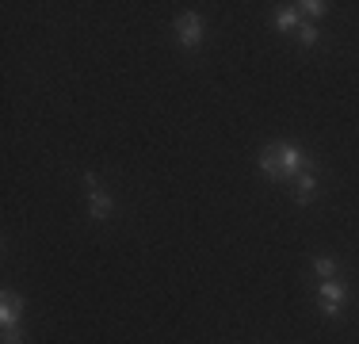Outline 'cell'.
I'll use <instances>...</instances> for the list:
<instances>
[{"label":"cell","instance_id":"6da1fadb","mask_svg":"<svg viewBox=\"0 0 359 344\" xmlns=\"http://www.w3.org/2000/svg\"><path fill=\"white\" fill-rule=\"evenodd\" d=\"M256 165L268 180H276V184H283V180H298L302 172H310V153L302 150V145L294 142H279V145H264L260 153H256Z\"/></svg>","mask_w":359,"mask_h":344},{"label":"cell","instance_id":"7a4b0ae2","mask_svg":"<svg viewBox=\"0 0 359 344\" xmlns=\"http://www.w3.org/2000/svg\"><path fill=\"white\" fill-rule=\"evenodd\" d=\"M172 34H176V42L184 50H195V46H203V39H207V23H203L199 12H180L176 23H172Z\"/></svg>","mask_w":359,"mask_h":344},{"label":"cell","instance_id":"3957f363","mask_svg":"<svg viewBox=\"0 0 359 344\" xmlns=\"http://www.w3.org/2000/svg\"><path fill=\"white\" fill-rule=\"evenodd\" d=\"M84 187H88V214L92 222H107L115 214V199L107 195V187H100V180L92 172H84Z\"/></svg>","mask_w":359,"mask_h":344},{"label":"cell","instance_id":"277c9868","mask_svg":"<svg viewBox=\"0 0 359 344\" xmlns=\"http://www.w3.org/2000/svg\"><path fill=\"white\" fill-rule=\"evenodd\" d=\"M344 298H348V291H344V283H340V279H321L318 306H321L325 317H340V314H344Z\"/></svg>","mask_w":359,"mask_h":344},{"label":"cell","instance_id":"5b68a950","mask_svg":"<svg viewBox=\"0 0 359 344\" xmlns=\"http://www.w3.org/2000/svg\"><path fill=\"white\" fill-rule=\"evenodd\" d=\"M0 325L4 329H20L23 325V298L15 291H4L0 295Z\"/></svg>","mask_w":359,"mask_h":344},{"label":"cell","instance_id":"8992f818","mask_svg":"<svg viewBox=\"0 0 359 344\" xmlns=\"http://www.w3.org/2000/svg\"><path fill=\"white\" fill-rule=\"evenodd\" d=\"M313 199H318V180H313V172H302L294 184V203L298 206H310Z\"/></svg>","mask_w":359,"mask_h":344},{"label":"cell","instance_id":"52a82bcc","mask_svg":"<svg viewBox=\"0 0 359 344\" xmlns=\"http://www.w3.org/2000/svg\"><path fill=\"white\" fill-rule=\"evenodd\" d=\"M298 23H302L298 4H283V8L276 12V31H298Z\"/></svg>","mask_w":359,"mask_h":344},{"label":"cell","instance_id":"ba28073f","mask_svg":"<svg viewBox=\"0 0 359 344\" xmlns=\"http://www.w3.org/2000/svg\"><path fill=\"white\" fill-rule=\"evenodd\" d=\"M298 15H302L306 23L321 20V15H329V4H325V0H298Z\"/></svg>","mask_w":359,"mask_h":344},{"label":"cell","instance_id":"9c48e42d","mask_svg":"<svg viewBox=\"0 0 359 344\" xmlns=\"http://www.w3.org/2000/svg\"><path fill=\"white\" fill-rule=\"evenodd\" d=\"M313 272H318V279H337V260L332 256H313Z\"/></svg>","mask_w":359,"mask_h":344},{"label":"cell","instance_id":"30bf717a","mask_svg":"<svg viewBox=\"0 0 359 344\" xmlns=\"http://www.w3.org/2000/svg\"><path fill=\"white\" fill-rule=\"evenodd\" d=\"M294 34H298V42H302L306 50H310V46H318V27H313V23H306V20H302Z\"/></svg>","mask_w":359,"mask_h":344},{"label":"cell","instance_id":"8fae6325","mask_svg":"<svg viewBox=\"0 0 359 344\" xmlns=\"http://www.w3.org/2000/svg\"><path fill=\"white\" fill-rule=\"evenodd\" d=\"M0 344H27V337H23V325H20V329H4Z\"/></svg>","mask_w":359,"mask_h":344}]
</instances>
